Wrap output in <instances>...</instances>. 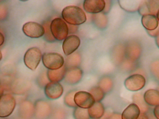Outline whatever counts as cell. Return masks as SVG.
I'll return each mask as SVG.
<instances>
[{
	"label": "cell",
	"instance_id": "7c38bea8",
	"mask_svg": "<svg viewBox=\"0 0 159 119\" xmlns=\"http://www.w3.org/2000/svg\"><path fill=\"white\" fill-rule=\"evenodd\" d=\"M105 5L103 0H85L84 2L83 7L87 12L96 14L103 11Z\"/></svg>",
	"mask_w": 159,
	"mask_h": 119
},
{
	"label": "cell",
	"instance_id": "603a6c76",
	"mask_svg": "<svg viewBox=\"0 0 159 119\" xmlns=\"http://www.w3.org/2000/svg\"><path fill=\"white\" fill-rule=\"evenodd\" d=\"M134 103L136 104L139 107L141 112L145 113L147 110L148 107L145 102L143 97L140 94L134 95L132 97Z\"/></svg>",
	"mask_w": 159,
	"mask_h": 119
},
{
	"label": "cell",
	"instance_id": "8d00e7d4",
	"mask_svg": "<svg viewBox=\"0 0 159 119\" xmlns=\"http://www.w3.org/2000/svg\"></svg>",
	"mask_w": 159,
	"mask_h": 119
},
{
	"label": "cell",
	"instance_id": "d4e9b609",
	"mask_svg": "<svg viewBox=\"0 0 159 119\" xmlns=\"http://www.w3.org/2000/svg\"><path fill=\"white\" fill-rule=\"evenodd\" d=\"M76 90H72L68 92L64 98L65 104L68 107L75 108L77 106L74 101V96Z\"/></svg>",
	"mask_w": 159,
	"mask_h": 119
},
{
	"label": "cell",
	"instance_id": "44dd1931",
	"mask_svg": "<svg viewBox=\"0 0 159 119\" xmlns=\"http://www.w3.org/2000/svg\"><path fill=\"white\" fill-rule=\"evenodd\" d=\"M81 62L80 57L78 54H71L67 57L66 60L65 66L66 68L78 67Z\"/></svg>",
	"mask_w": 159,
	"mask_h": 119
},
{
	"label": "cell",
	"instance_id": "4316f807",
	"mask_svg": "<svg viewBox=\"0 0 159 119\" xmlns=\"http://www.w3.org/2000/svg\"><path fill=\"white\" fill-rule=\"evenodd\" d=\"M20 109L22 114L28 117L30 116L33 112L34 107L30 102L25 101L21 104Z\"/></svg>",
	"mask_w": 159,
	"mask_h": 119
},
{
	"label": "cell",
	"instance_id": "d6986e66",
	"mask_svg": "<svg viewBox=\"0 0 159 119\" xmlns=\"http://www.w3.org/2000/svg\"><path fill=\"white\" fill-rule=\"evenodd\" d=\"M107 94L110 92L113 89L114 82L112 78L109 76H104L101 77L98 82V85Z\"/></svg>",
	"mask_w": 159,
	"mask_h": 119
},
{
	"label": "cell",
	"instance_id": "52a82bcc",
	"mask_svg": "<svg viewBox=\"0 0 159 119\" xmlns=\"http://www.w3.org/2000/svg\"><path fill=\"white\" fill-rule=\"evenodd\" d=\"M74 101L77 106L85 109L89 108L95 102L92 95L89 92L84 91L76 92Z\"/></svg>",
	"mask_w": 159,
	"mask_h": 119
},
{
	"label": "cell",
	"instance_id": "5bb4252c",
	"mask_svg": "<svg viewBox=\"0 0 159 119\" xmlns=\"http://www.w3.org/2000/svg\"><path fill=\"white\" fill-rule=\"evenodd\" d=\"M141 113L139 106L135 103L129 104L121 114V119H137Z\"/></svg>",
	"mask_w": 159,
	"mask_h": 119
},
{
	"label": "cell",
	"instance_id": "ba28073f",
	"mask_svg": "<svg viewBox=\"0 0 159 119\" xmlns=\"http://www.w3.org/2000/svg\"><path fill=\"white\" fill-rule=\"evenodd\" d=\"M24 34L31 38H39L44 33V29L43 25L34 22H29L25 23L22 27Z\"/></svg>",
	"mask_w": 159,
	"mask_h": 119
},
{
	"label": "cell",
	"instance_id": "9a60e30c",
	"mask_svg": "<svg viewBox=\"0 0 159 119\" xmlns=\"http://www.w3.org/2000/svg\"><path fill=\"white\" fill-rule=\"evenodd\" d=\"M34 107L36 115L40 118H45L50 113V106L45 101L43 100L38 101L36 102Z\"/></svg>",
	"mask_w": 159,
	"mask_h": 119
},
{
	"label": "cell",
	"instance_id": "484cf974",
	"mask_svg": "<svg viewBox=\"0 0 159 119\" xmlns=\"http://www.w3.org/2000/svg\"><path fill=\"white\" fill-rule=\"evenodd\" d=\"M50 22L47 21L44 22L42 25L44 29V37L47 41L50 42H53L55 38L53 36L50 29Z\"/></svg>",
	"mask_w": 159,
	"mask_h": 119
},
{
	"label": "cell",
	"instance_id": "f546056e",
	"mask_svg": "<svg viewBox=\"0 0 159 119\" xmlns=\"http://www.w3.org/2000/svg\"><path fill=\"white\" fill-rule=\"evenodd\" d=\"M108 119H121V115L117 113H114L110 115Z\"/></svg>",
	"mask_w": 159,
	"mask_h": 119
},
{
	"label": "cell",
	"instance_id": "6da1fadb",
	"mask_svg": "<svg viewBox=\"0 0 159 119\" xmlns=\"http://www.w3.org/2000/svg\"><path fill=\"white\" fill-rule=\"evenodd\" d=\"M64 20L70 24L76 25L83 24L86 20V14L80 7L69 6L64 8L62 12Z\"/></svg>",
	"mask_w": 159,
	"mask_h": 119
},
{
	"label": "cell",
	"instance_id": "e0dca14e",
	"mask_svg": "<svg viewBox=\"0 0 159 119\" xmlns=\"http://www.w3.org/2000/svg\"><path fill=\"white\" fill-rule=\"evenodd\" d=\"M66 70L65 65L57 69H48L47 73L48 78L51 82H58L64 79Z\"/></svg>",
	"mask_w": 159,
	"mask_h": 119
},
{
	"label": "cell",
	"instance_id": "836d02e7",
	"mask_svg": "<svg viewBox=\"0 0 159 119\" xmlns=\"http://www.w3.org/2000/svg\"><path fill=\"white\" fill-rule=\"evenodd\" d=\"M156 42L157 46L159 48V34L156 37Z\"/></svg>",
	"mask_w": 159,
	"mask_h": 119
},
{
	"label": "cell",
	"instance_id": "277c9868",
	"mask_svg": "<svg viewBox=\"0 0 159 119\" xmlns=\"http://www.w3.org/2000/svg\"><path fill=\"white\" fill-rule=\"evenodd\" d=\"M41 52L37 47H33L26 52L24 58L25 65L30 69L34 70L37 67L41 60Z\"/></svg>",
	"mask_w": 159,
	"mask_h": 119
},
{
	"label": "cell",
	"instance_id": "2e32d148",
	"mask_svg": "<svg viewBox=\"0 0 159 119\" xmlns=\"http://www.w3.org/2000/svg\"><path fill=\"white\" fill-rule=\"evenodd\" d=\"M143 98L148 105L155 106L159 105V91L157 90H148L144 93Z\"/></svg>",
	"mask_w": 159,
	"mask_h": 119
},
{
	"label": "cell",
	"instance_id": "3957f363",
	"mask_svg": "<svg viewBox=\"0 0 159 119\" xmlns=\"http://www.w3.org/2000/svg\"><path fill=\"white\" fill-rule=\"evenodd\" d=\"M50 29L54 38L59 41L65 39L69 33L68 25L59 18L53 20L51 23Z\"/></svg>",
	"mask_w": 159,
	"mask_h": 119
},
{
	"label": "cell",
	"instance_id": "d590c367",
	"mask_svg": "<svg viewBox=\"0 0 159 119\" xmlns=\"http://www.w3.org/2000/svg\"><path fill=\"white\" fill-rule=\"evenodd\" d=\"M89 119H92V118H90Z\"/></svg>",
	"mask_w": 159,
	"mask_h": 119
},
{
	"label": "cell",
	"instance_id": "8fae6325",
	"mask_svg": "<svg viewBox=\"0 0 159 119\" xmlns=\"http://www.w3.org/2000/svg\"><path fill=\"white\" fill-rule=\"evenodd\" d=\"M80 43V39L76 35H71L67 37L62 44V49L65 54L69 55L72 54L78 48Z\"/></svg>",
	"mask_w": 159,
	"mask_h": 119
},
{
	"label": "cell",
	"instance_id": "1f68e13d",
	"mask_svg": "<svg viewBox=\"0 0 159 119\" xmlns=\"http://www.w3.org/2000/svg\"><path fill=\"white\" fill-rule=\"evenodd\" d=\"M137 119H149L148 116L145 113L141 112L140 115Z\"/></svg>",
	"mask_w": 159,
	"mask_h": 119
},
{
	"label": "cell",
	"instance_id": "4dcf8cb0",
	"mask_svg": "<svg viewBox=\"0 0 159 119\" xmlns=\"http://www.w3.org/2000/svg\"><path fill=\"white\" fill-rule=\"evenodd\" d=\"M68 26L69 33H73L76 32L77 30V27L74 25L69 24Z\"/></svg>",
	"mask_w": 159,
	"mask_h": 119
},
{
	"label": "cell",
	"instance_id": "ac0fdd59",
	"mask_svg": "<svg viewBox=\"0 0 159 119\" xmlns=\"http://www.w3.org/2000/svg\"><path fill=\"white\" fill-rule=\"evenodd\" d=\"M105 111L104 105L101 102H95L88 109L90 118L94 119H100L103 116Z\"/></svg>",
	"mask_w": 159,
	"mask_h": 119
},
{
	"label": "cell",
	"instance_id": "7a4b0ae2",
	"mask_svg": "<svg viewBox=\"0 0 159 119\" xmlns=\"http://www.w3.org/2000/svg\"><path fill=\"white\" fill-rule=\"evenodd\" d=\"M42 60L44 66L49 70L57 69L64 65L63 57L60 54L56 52L44 53Z\"/></svg>",
	"mask_w": 159,
	"mask_h": 119
},
{
	"label": "cell",
	"instance_id": "e575fe53",
	"mask_svg": "<svg viewBox=\"0 0 159 119\" xmlns=\"http://www.w3.org/2000/svg\"><path fill=\"white\" fill-rule=\"evenodd\" d=\"M156 17L158 21H159V10L157 11L156 13Z\"/></svg>",
	"mask_w": 159,
	"mask_h": 119
},
{
	"label": "cell",
	"instance_id": "8992f818",
	"mask_svg": "<svg viewBox=\"0 0 159 119\" xmlns=\"http://www.w3.org/2000/svg\"><path fill=\"white\" fill-rule=\"evenodd\" d=\"M146 83V79L143 75L139 74H134L125 79L124 85L127 90L131 91H136L142 89Z\"/></svg>",
	"mask_w": 159,
	"mask_h": 119
},
{
	"label": "cell",
	"instance_id": "4fadbf2b",
	"mask_svg": "<svg viewBox=\"0 0 159 119\" xmlns=\"http://www.w3.org/2000/svg\"><path fill=\"white\" fill-rule=\"evenodd\" d=\"M141 22L144 27L149 31L156 29L158 26L159 22L156 16L151 14L144 15L142 16Z\"/></svg>",
	"mask_w": 159,
	"mask_h": 119
},
{
	"label": "cell",
	"instance_id": "83f0119b",
	"mask_svg": "<svg viewBox=\"0 0 159 119\" xmlns=\"http://www.w3.org/2000/svg\"><path fill=\"white\" fill-rule=\"evenodd\" d=\"M150 13L154 14L159 10V1H148Z\"/></svg>",
	"mask_w": 159,
	"mask_h": 119
},
{
	"label": "cell",
	"instance_id": "5b68a950",
	"mask_svg": "<svg viewBox=\"0 0 159 119\" xmlns=\"http://www.w3.org/2000/svg\"><path fill=\"white\" fill-rule=\"evenodd\" d=\"M16 104L14 97L9 94L1 95L0 99V117H5L13 112Z\"/></svg>",
	"mask_w": 159,
	"mask_h": 119
},
{
	"label": "cell",
	"instance_id": "ffe728a7",
	"mask_svg": "<svg viewBox=\"0 0 159 119\" xmlns=\"http://www.w3.org/2000/svg\"><path fill=\"white\" fill-rule=\"evenodd\" d=\"M92 18L93 23L98 28L101 29H103L106 27L107 20L104 14L100 13L94 14Z\"/></svg>",
	"mask_w": 159,
	"mask_h": 119
},
{
	"label": "cell",
	"instance_id": "7402d4cb",
	"mask_svg": "<svg viewBox=\"0 0 159 119\" xmlns=\"http://www.w3.org/2000/svg\"><path fill=\"white\" fill-rule=\"evenodd\" d=\"M93 97L95 102H101L104 98L106 94L99 86L91 87L89 92Z\"/></svg>",
	"mask_w": 159,
	"mask_h": 119
},
{
	"label": "cell",
	"instance_id": "30bf717a",
	"mask_svg": "<svg viewBox=\"0 0 159 119\" xmlns=\"http://www.w3.org/2000/svg\"><path fill=\"white\" fill-rule=\"evenodd\" d=\"M83 72L78 67L68 68L64 78L65 82L70 85H74L79 83L82 80Z\"/></svg>",
	"mask_w": 159,
	"mask_h": 119
},
{
	"label": "cell",
	"instance_id": "d6a6232c",
	"mask_svg": "<svg viewBox=\"0 0 159 119\" xmlns=\"http://www.w3.org/2000/svg\"><path fill=\"white\" fill-rule=\"evenodd\" d=\"M4 41V37L3 35L0 33V46L2 45Z\"/></svg>",
	"mask_w": 159,
	"mask_h": 119
},
{
	"label": "cell",
	"instance_id": "cb8c5ba5",
	"mask_svg": "<svg viewBox=\"0 0 159 119\" xmlns=\"http://www.w3.org/2000/svg\"><path fill=\"white\" fill-rule=\"evenodd\" d=\"M73 116L75 119H89L90 118L88 111V109L77 107L74 108Z\"/></svg>",
	"mask_w": 159,
	"mask_h": 119
},
{
	"label": "cell",
	"instance_id": "f1b7e54d",
	"mask_svg": "<svg viewBox=\"0 0 159 119\" xmlns=\"http://www.w3.org/2000/svg\"><path fill=\"white\" fill-rule=\"evenodd\" d=\"M153 113L155 117L157 119H159V105L155 107Z\"/></svg>",
	"mask_w": 159,
	"mask_h": 119
},
{
	"label": "cell",
	"instance_id": "9c48e42d",
	"mask_svg": "<svg viewBox=\"0 0 159 119\" xmlns=\"http://www.w3.org/2000/svg\"><path fill=\"white\" fill-rule=\"evenodd\" d=\"M63 88L58 82H50L47 83L44 88V93L47 97L51 99H55L62 95Z\"/></svg>",
	"mask_w": 159,
	"mask_h": 119
}]
</instances>
